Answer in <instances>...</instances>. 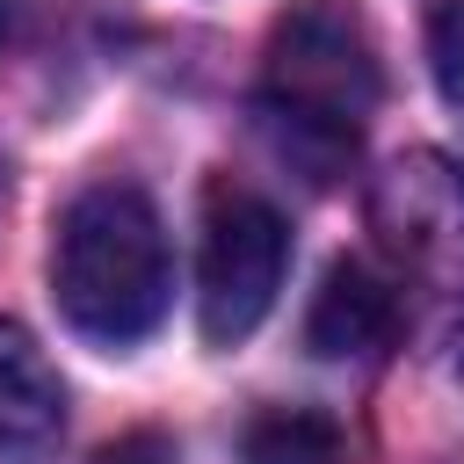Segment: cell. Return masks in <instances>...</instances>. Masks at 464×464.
Segmentation results:
<instances>
[{"label": "cell", "mask_w": 464, "mask_h": 464, "mask_svg": "<svg viewBox=\"0 0 464 464\" xmlns=\"http://www.w3.org/2000/svg\"><path fill=\"white\" fill-rule=\"evenodd\" d=\"M377 87L384 72L355 0H290V14H276L261 130L290 167H304V181H334L348 167Z\"/></svg>", "instance_id": "1"}, {"label": "cell", "mask_w": 464, "mask_h": 464, "mask_svg": "<svg viewBox=\"0 0 464 464\" xmlns=\"http://www.w3.org/2000/svg\"><path fill=\"white\" fill-rule=\"evenodd\" d=\"M51 290L72 334L102 348H130L167 319L174 261H167V225L145 188L130 181H94L65 203L58 239H51Z\"/></svg>", "instance_id": "2"}, {"label": "cell", "mask_w": 464, "mask_h": 464, "mask_svg": "<svg viewBox=\"0 0 464 464\" xmlns=\"http://www.w3.org/2000/svg\"><path fill=\"white\" fill-rule=\"evenodd\" d=\"M283 261H290L283 210L239 181H218L203 203V268H196L203 341H218V348L246 341L283 290Z\"/></svg>", "instance_id": "3"}, {"label": "cell", "mask_w": 464, "mask_h": 464, "mask_svg": "<svg viewBox=\"0 0 464 464\" xmlns=\"http://www.w3.org/2000/svg\"><path fill=\"white\" fill-rule=\"evenodd\" d=\"M65 435V384L22 319H0V464H44Z\"/></svg>", "instance_id": "4"}, {"label": "cell", "mask_w": 464, "mask_h": 464, "mask_svg": "<svg viewBox=\"0 0 464 464\" xmlns=\"http://www.w3.org/2000/svg\"><path fill=\"white\" fill-rule=\"evenodd\" d=\"M399 334V297L377 268L362 261H334L312 290V312H304V341L312 355H377L384 341Z\"/></svg>", "instance_id": "5"}, {"label": "cell", "mask_w": 464, "mask_h": 464, "mask_svg": "<svg viewBox=\"0 0 464 464\" xmlns=\"http://www.w3.org/2000/svg\"><path fill=\"white\" fill-rule=\"evenodd\" d=\"M239 464H341V428L319 406H261L239 428Z\"/></svg>", "instance_id": "6"}, {"label": "cell", "mask_w": 464, "mask_h": 464, "mask_svg": "<svg viewBox=\"0 0 464 464\" xmlns=\"http://www.w3.org/2000/svg\"><path fill=\"white\" fill-rule=\"evenodd\" d=\"M428 65L450 102H464V0H435L428 14Z\"/></svg>", "instance_id": "7"}, {"label": "cell", "mask_w": 464, "mask_h": 464, "mask_svg": "<svg viewBox=\"0 0 464 464\" xmlns=\"http://www.w3.org/2000/svg\"><path fill=\"white\" fill-rule=\"evenodd\" d=\"M94 464H174V442L160 428H138V435H116L109 450H94Z\"/></svg>", "instance_id": "8"}, {"label": "cell", "mask_w": 464, "mask_h": 464, "mask_svg": "<svg viewBox=\"0 0 464 464\" xmlns=\"http://www.w3.org/2000/svg\"><path fill=\"white\" fill-rule=\"evenodd\" d=\"M457 377H464V319H457Z\"/></svg>", "instance_id": "9"}]
</instances>
